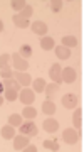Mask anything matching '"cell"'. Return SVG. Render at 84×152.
Instances as JSON below:
<instances>
[{
    "instance_id": "obj_32",
    "label": "cell",
    "mask_w": 84,
    "mask_h": 152,
    "mask_svg": "<svg viewBox=\"0 0 84 152\" xmlns=\"http://www.w3.org/2000/svg\"><path fill=\"white\" fill-rule=\"evenodd\" d=\"M25 149H27V152H37V147L35 145H27Z\"/></svg>"
},
{
    "instance_id": "obj_28",
    "label": "cell",
    "mask_w": 84,
    "mask_h": 152,
    "mask_svg": "<svg viewBox=\"0 0 84 152\" xmlns=\"http://www.w3.org/2000/svg\"><path fill=\"white\" fill-rule=\"evenodd\" d=\"M9 61H10V54H2L0 56V69L9 68Z\"/></svg>"
},
{
    "instance_id": "obj_17",
    "label": "cell",
    "mask_w": 84,
    "mask_h": 152,
    "mask_svg": "<svg viewBox=\"0 0 84 152\" xmlns=\"http://www.w3.org/2000/svg\"><path fill=\"white\" fill-rule=\"evenodd\" d=\"M59 90V85L57 83H51V85H46V90H44V93H46V96H47V100H51V98L57 93Z\"/></svg>"
},
{
    "instance_id": "obj_21",
    "label": "cell",
    "mask_w": 84,
    "mask_h": 152,
    "mask_svg": "<svg viewBox=\"0 0 84 152\" xmlns=\"http://www.w3.org/2000/svg\"><path fill=\"white\" fill-rule=\"evenodd\" d=\"M32 88H34V91L42 93L44 90H46V81H44L42 78H37V80H34V81H32Z\"/></svg>"
},
{
    "instance_id": "obj_35",
    "label": "cell",
    "mask_w": 84,
    "mask_h": 152,
    "mask_svg": "<svg viewBox=\"0 0 84 152\" xmlns=\"http://www.w3.org/2000/svg\"><path fill=\"white\" fill-rule=\"evenodd\" d=\"M2 105H4V96L0 95V107H2Z\"/></svg>"
},
{
    "instance_id": "obj_26",
    "label": "cell",
    "mask_w": 84,
    "mask_h": 152,
    "mask_svg": "<svg viewBox=\"0 0 84 152\" xmlns=\"http://www.w3.org/2000/svg\"><path fill=\"white\" fill-rule=\"evenodd\" d=\"M5 98L9 102H15L17 100V90H14V88H5Z\"/></svg>"
},
{
    "instance_id": "obj_19",
    "label": "cell",
    "mask_w": 84,
    "mask_h": 152,
    "mask_svg": "<svg viewBox=\"0 0 84 152\" xmlns=\"http://www.w3.org/2000/svg\"><path fill=\"white\" fill-rule=\"evenodd\" d=\"M14 26H17L19 29H27L29 27V19H24L20 15H14Z\"/></svg>"
},
{
    "instance_id": "obj_11",
    "label": "cell",
    "mask_w": 84,
    "mask_h": 152,
    "mask_svg": "<svg viewBox=\"0 0 84 152\" xmlns=\"http://www.w3.org/2000/svg\"><path fill=\"white\" fill-rule=\"evenodd\" d=\"M32 31H34V34H37V36H46V34H47V26L42 20H37V22L32 24Z\"/></svg>"
},
{
    "instance_id": "obj_12",
    "label": "cell",
    "mask_w": 84,
    "mask_h": 152,
    "mask_svg": "<svg viewBox=\"0 0 84 152\" xmlns=\"http://www.w3.org/2000/svg\"><path fill=\"white\" fill-rule=\"evenodd\" d=\"M0 132H2V137H4L5 140H10V139H14V137H15V130H14V127H12L10 124L4 125V127L0 129Z\"/></svg>"
},
{
    "instance_id": "obj_4",
    "label": "cell",
    "mask_w": 84,
    "mask_h": 152,
    "mask_svg": "<svg viewBox=\"0 0 84 152\" xmlns=\"http://www.w3.org/2000/svg\"><path fill=\"white\" fill-rule=\"evenodd\" d=\"M76 78L77 76H76V71L72 68H64V69H61V80L64 83H74Z\"/></svg>"
},
{
    "instance_id": "obj_22",
    "label": "cell",
    "mask_w": 84,
    "mask_h": 152,
    "mask_svg": "<svg viewBox=\"0 0 84 152\" xmlns=\"http://www.w3.org/2000/svg\"><path fill=\"white\" fill-rule=\"evenodd\" d=\"M22 115H19V113H12L10 117H9V124L12 125V127H20L22 125Z\"/></svg>"
},
{
    "instance_id": "obj_10",
    "label": "cell",
    "mask_w": 84,
    "mask_h": 152,
    "mask_svg": "<svg viewBox=\"0 0 84 152\" xmlns=\"http://www.w3.org/2000/svg\"><path fill=\"white\" fill-rule=\"evenodd\" d=\"M62 105H64V108H76V105H77V96H76V95H64Z\"/></svg>"
},
{
    "instance_id": "obj_5",
    "label": "cell",
    "mask_w": 84,
    "mask_h": 152,
    "mask_svg": "<svg viewBox=\"0 0 84 152\" xmlns=\"http://www.w3.org/2000/svg\"><path fill=\"white\" fill-rule=\"evenodd\" d=\"M14 76H15V80L19 81V85H24V86H29L32 83V78L29 73H24V71H14Z\"/></svg>"
},
{
    "instance_id": "obj_27",
    "label": "cell",
    "mask_w": 84,
    "mask_h": 152,
    "mask_svg": "<svg viewBox=\"0 0 84 152\" xmlns=\"http://www.w3.org/2000/svg\"><path fill=\"white\" fill-rule=\"evenodd\" d=\"M32 14H34V9H32L30 5H25V7H24V9L20 10V14H19V15L24 17V19H29V17H30Z\"/></svg>"
},
{
    "instance_id": "obj_14",
    "label": "cell",
    "mask_w": 84,
    "mask_h": 152,
    "mask_svg": "<svg viewBox=\"0 0 84 152\" xmlns=\"http://www.w3.org/2000/svg\"><path fill=\"white\" fill-rule=\"evenodd\" d=\"M41 48L44 49V51H51V49H54V39L51 37V36H44V37H41Z\"/></svg>"
},
{
    "instance_id": "obj_1",
    "label": "cell",
    "mask_w": 84,
    "mask_h": 152,
    "mask_svg": "<svg viewBox=\"0 0 84 152\" xmlns=\"http://www.w3.org/2000/svg\"><path fill=\"white\" fill-rule=\"evenodd\" d=\"M62 140L67 144V145H74V144H77L79 140V132L74 130V129H66L62 132Z\"/></svg>"
},
{
    "instance_id": "obj_24",
    "label": "cell",
    "mask_w": 84,
    "mask_h": 152,
    "mask_svg": "<svg viewBox=\"0 0 84 152\" xmlns=\"http://www.w3.org/2000/svg\"><path fill=\"white\" fill-rule=\"evenodd\" d=\"M4 88H14V90H20V85H19V81L17 80H12V78H9V80H4Z\"/></svg>"
},
{
    "instance_id": "obj_6",
    "label": "cell",
    "mask_w": 84,
    "mask_h": 152,
    "mask_svg": "<svg viewBox=\"0 0 84 152\" xmlns=\"http://www.w3.org/2000/svg\"><path fill=\"white\" fill-rule=\"evenodd\" d=\"M42 129L49 134H54V132L59 130V122L54 118H46L44 120V124H42Z\"/></svg>"
},
{
    "instance_id": "obj_33",
    "label": "cell",
    "mask_w": 84,
    "mask_h": 152,
    "mask_svg": "<svg viewBox=\"0 0 84 152\" xmlns=\"http://www.w3.org/2000/svg\"><path fill=\"white\" fill-rule=\"evenodd\" d=\"M2 31H4V22L0 20V32H2Z\"/></svg>"
},
{
    "instance_id": "obj_3",
    "label": "cell",
    "mask_w": 84,
    "mask_h": 152,
    "mask_svg": "<svg viewBox=\"0 0 84 152\" xmlns=\"http://www.w3.org/2000/svg\"><path fill=\"white\" fill-rule=\"evenodd\" d=\"M10 59H12V64H14V68H15L17 71H25L27 68H29V63H27V59H24L19 53L14 56H10Z\"/></svg>"
},
{
    "instance_id": "obj_30",
    "label": "cell",
    "mask_w": 84,
    "mask_h": 152,
    "mask_svg": "<svg viewBox=\"0 0 84 152\" xmlns=\"http://www.w3.org/2000/svg\"><path fill=\"white\" fill-rule=\"evenodd\" d=\"M61 9H62V2L61 0H52L51 2V10L52 12H59Z\"/></svg>"
},
{
    "instance_id": "obj_23",
    "label": "cell",
    "mask_w": 84,
    "mask_h": 152,
    "mask_svg": "<svg viewBox=\"0 0 84 152\" xmlns=\"http://www.w3.org/2000/svg\"><path fill=\"white\" fill-rule=\"evenodd\" d=\"M42 145L46 147L47 151H59V144H57V140H56V139H54V140L47 139V140H44V142H42Z\"/></svg>"
},
{
    "instance_id": "obj_2",
    "label": "cell",
    "mask_w": 84,
    "mask_h": 152,
    "mask_svg": "<svg viewBox=\"0 0 84 152\" xmlns=\"http://www.w3.org/2000/svg\"><path fill=\"white\" fill-rule=\"evenodd\" d=\"M20 134L22 135H27V137H35L37 135V125L34 122H22L20 125Z\"/></svg>"
},
{
    "instance_id": "obj_16",
    "label": "cell",
    "mask_w": 84,
    "mask_h": 152,
    "mask_svg": "<svg viewBox=\"0 0 84 152\" xmlns=\"http://www.w3.org/2000/svg\"><path fill=\"white\" fill-rule=\"evenodd\" d=\"M42 113H46V115H54V113H56V105H54L51 100H46V102L42 103Z\"/></svg>"
},
{
    "instance_id": "obj_18",
    "label": "cell",
    "mask_w": 84,
    "mask_h": 152,
    "mask_svg": "<svg viewBox=\"0 0 84 152\" xmlns=\"http://www.w3.org/2000/svg\"><path fill=\"white\" fill-rule=\"evenodd\" d=\"M61 46H64V48H76L77 46V39L74 37V36H64Z\"/></svg>"
},
{
    "instance_id": "obj_7",
    "label": "cell",
    "mask_w": 84,
    "mask_h": 152,
    "mask_svg": "<svg viewBox=\"0 0 84 152\" xmlns=\"http://www.w3.org/2000/svg\"><path fill=\"white\" fill-rule=\"evenodd\" d=\"M27 144H29V137H27V135H17V137H14V149H15V151H22V149H25Z\"/></svg>"
},
{
    "instance_id": "obj_34",
    "label": "cell",
    "mask_w": 84,
    "mask_h": 152,
    "mask_svg": "<svg viewBox=\"0 0 84 152\" xmlns=\"http://www.w3.org/2000/svg\"><path fill=\"white\" fill-rule=\"evenodd\" d=\"M2 91H5V88H4V85H2V83H0V93Z\"/></svg>"
},
{
    "instance_id": "obj_13",
    "label": "cell",
    "mask_w": 84,
    "mask_h": 152,
    "mask_svg": "<svg viewBox=\"0 0 84 152\" xmlns=\"http://www.w3.org/2000/svg\"><path fill=\"white\" fill-rule=\"evenodd\" d=\"M72 124L76 127V130H81V127H83V110L81 108H76L72 115Z\"/></svg>"
},
{
    "instance_id": "obj_20",
    "label": "cell",
    "mask_w": 84,
    "mask_h": 152,
    "mask_svg": "<svg viewBox=\"0 0 84 152\" xmlns=\"http://www.w3.org/2000/svg\"><path fill=\"white\" fill-rule=\"evenodd\" d=\"M22 117H25V118L32 120L37 117V110L34 108V107H30V105H25V108H24V112H22Z\"/></svg>"
},
{
    "instance_id": "obj_25",
    "label": "cell",
    "mask_w": 84,
    "mask_h": 152,
    "mask_svg": "<svg viewBox=\"0 0 84 152\" xmlns=\"http://www.w3.org/2000/svg\"><path fill=\"white\" fill-rule=\"evenodd\" d=\"M19 54H20L22 58H24V59L30 58V56H32V48L29 46V44H24V46L20 48V53H19Z\"/></svg>"
},
{
    "instance_id": "obj_29",
    "label": "cell",
    "mask_w": 84,
    "mask_h": 152,
    "mask_svg": "<svg viewBox=\"0 0 84 152\" xmlns=\"http://www.w3.org/2000/svg\"><path fill=\"white\" fill-rule=\"evenodd\" d=\"M10 5H12V9H15V10H22V9L27 5V4L24 2V0H12Z\"/></svg>"
},
{
    "instance_id": "obj_8",
    "label": "cell",
    "mask_w": 84,
    "mask_h": 152,
    "mask_svg": "<svg viewBox=\"0 0 84 152\" xmlns=\"http://www.w3.org/2000/svg\"><path fill=\"white\" fill-rule=\"evenodd\" d=\"M34 98H35V95H34V90H22L20 91V102L25 105H30L34 103Z\"/></svg>"
},
{
    "instance_id": "obj_31",
    "label": "cell",
    "mask_w": 84,
    "mask_h": 152,
    "mask_svg": "<svg viewBox=\"0 0 84 152\" xmlns=\"http://www.w3.org/2000/svg\"><path fill=\"white\" fill-rule=\"evenodd\" d=\"M0 76H2L4 80H9V78H12V76H14V71H12L10 68H4V69L0 71Z\"/></svg>"
},
{
    "instance_id": "obj_15",
    "label": "cell",
    "mask_w": 84,
    "mask_h": 152,
    "mask_svg": "<svg viewBox=\"0 0 84 152\" xmlns=\"http://www.w3.org/2000/svg\"><path fill=\"white\" fill-rule=\"evenodd\" d=\"M56 49V56H57L59 59H67L69 56H71V49L69 48H64V46H57Z\"/></svg>"
},
{
    "instance_id": "obj_9",
    "label": "cell",
    "mask_w": 84,
    "mask_h": 152,
    "mask_svg": "<svg viewBox=\"0 0 84 152\" xmlns=\"http://www.w3.org/2000/svg\"><path fill=\"white\" fill-rule=\"evenodd\" d=\"M49 76L54 80V83H57V85H61L62 83V80H61V66L56 63L54 66H51V69H49Z\"/></svg>"
}]
</instances>
